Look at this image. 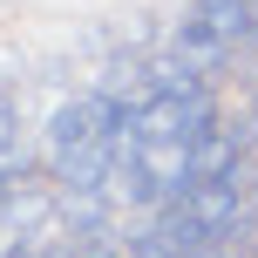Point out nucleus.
I'll return each mask as SVG.
<instances>
[{"mask_svg":"<svg viewBox=\"0 0 258 258\" xmlns=\"http://www.w3.org/2000/svg\"><path fill=\"white\" fill-rule=\"evenodd\" d=\"M224 183H231L238 211H251V218H258V156H238V170H231Z\"/></svg>","mask_w":258,"mask_h":258,"instance_id":"10","label":"nucleus"},{"mask_svg":"<svg viewBox=\"0 0 258 258\" xmlns=\"http://www.w3.org/2000/svg\"><path fill=\"white\" fill-rule=\"evenodd\" d=\"M170 54H177V61L190 68L197 82H211V89H218V75L231 68V48H224V41L211 34V27H197L190 14H183V21L170 27Z\"/></svg>","mask_w":258,"mask_h":258,"instance_id":"1","label":"nucleus"},{"mask_svg":"<svg viewBox=\"0 0 258 258\" xmlns=\"http://www.w3.org/2000/svg\"><path fill=\"white\" fill-rule=\"evenodd\" d=\"M75 258H122V245H75Z\"/></svg>","mask_w":258,"mask_h":258,"instance_id":"15","label":"nucleus"},{"mask_svg":"<svg viewBox=\"0 0 258 258\" xmlns=\"http://www.w3.org/2000/svg\"><path fill=\"white\" fill-rule=\"evenodd\" d=\"M122 258H170V251L156 245V231L143 224V231H129V238H122Z\"/></svg>","mask_w":258,"mask_h":258,"instance_id":"11","label":"nucleus"},{"mask_svg":"<svg viewBox=\"0 0 258 258\" xmlns=\"http://www.w3.org/2000/svg\"><path fill=\"white\" fill-rule=\"evenodd\" d=\"M7 136H21V109H14V95L0 89V143H7Z\"/></svg>","mask_w":258,"mask_h":258,"instance_id":"13","label":"nucleus"},{"mask_svg":"<svg viewBox=\"0 0 258 258\" xmlns=\"http://www.w3.org/2000/svg\"><path fill=\"white\" fill-rule=\"evenodd\" d=\"M136 136L143 143H183V95H143L136 102Z\"/></svg>","mask_w":258,"mask_h":258,"instance_id":"6","label":"nucleus"},{"mask_svg":"<svg viewBox=\"0 0 258 258\" xmlns=\"http://www.w3.org/2000/svg\"><path fill=\"white\" fill-rule=\"evenodd\" d=\"M238 156H245V150H238V143L224 136V122H218L211 136L190 143V177H197V183H224V177L238 170Z\"/></svg>","mask_w":258,"mask_h":258,"instance_id":"8","label":"nucleus"},{"mask_svg":"<svg viewBox=\"0 0 258 258\" xmlns=\"http://www.w3.org/2000/svg\"><path fill=\"white\" fill-rule=\"evenodd\" d=\"M183 211H190L197 224H204L211 238H224L238 224V197H231V183H190V197H183Z\"/></svg>","mask_w":258,"mask_h":258,"instance_id":"7","label":"nucleus"},{"mask_svg":"<svg viewBox=\"0 0 258 258\" xmlns=\"http://www.w3.org/2000/svg\"><path fill=\"white\" fill-rule=\"evenodd\" d=\"M190 21L197 27H211V34H218L224 41V48H258V7H251V0H190Z\"/></svg>","mask_w":258,"mask_h":258,"instance_id":"2","label":"nucleus"},{"mask_svg":"<svg viewBox=\"0 0 258 258\" xmlns=\"http://www.w3.org/2000/svg\"><path fill=\"white\" fill-rule=\"evenodd\" d=\"M82 143H95V116H89V95H68L48 116V156H68V150H82Z\"/></svg>","mask_w":258,"mask_h":258,"instance_id":"5","label":"nucleus"},{"mask_svg":"<svg viewBox=\"0 0 258 258\" xmlns=\"http://www.w3.org/2000/svg\"><path fill=\"white\" fill-rule=\"evenodd\" d=\"M109 163H116V143L95 136V143H82L68 156H48V177H54V190H102Z\"/></svg>","mask_w":258,"mask_h":258,"instance_id":"3","label":"nucleus"},{"mask_svg":"<svg viewBox=\"0 0 258 258\" xmlns=\"http://www.w3.org/2000/svg\"><path fill=\"white\" fill-rule=\"evenodd\" d=\"M251 116H258V95H251Z\"/></svg>","mask_w":258,"mask_h":258,"instance_id":"17","label":"nucleus"},{"mask_svg":"<svg viewBox=\"0 0 258 258\" xmlns=\"http://www.w3.org/2000/svg\"><path fill=\"white\" fill-rule=\"evenodd\" d=\"M34 258H75V238H41Z\"/></svg>","mask_w":258,"mask_h":258,"instance_id":"14","label":"nucleus"},{"mask_svg":"<svg viewBox=\"0 0 258 258\" xmlns=\"http://www.w3.org/2000/svg\"><path fill=\"white\" fill-rule=\"evenodd\" d=\"M224 136H231L238 150L251 156V150H258V116H231V122H224Z\"/></svg>","mask_w":258,"mask_h":258,"instance_id":"12","label":"nucleus"},{"mask_svg":"<svg viewBox=\"0 0 258 258\" xmlns=\"http://www.w3.org/2000/svg\"><path fill=\"white\" fill-rule=\"evenodd\" d=\"M0 258H34V245H27V238H7V245H0Z\"/></svg>","mask_w":258,"mask_h":258,"instance_id":"16","label":"nucleus"},{"mask_svg":"<svg viewBox=\"0 0 258 258\" xmlns=\"http://www.w3.org/2000/svg\"><path fill=\"white\" fill-rule=\"evenodd\" d=\"M27 170H34V143H27V136H7V143H0V183L14 190V183H27Z\"/></svg>","mask_w":258,"mask_h":258,"instance_id":"9","label":"nucleus"},{"mask_svg":"<svg viewBox=\"0 0 258 258\" xmlns=\"http://www.w3.org/2000/svg\"><path fill=\"white\" fill-rule=\"evenodd\" d=\"M150 231H156V245H163L170 258H211V251H218V238H211L183 204H163V211L150 218Z\"/></svg>","mask_w":258,"mask_h":258,"instance_id":"4","label":"nucleus"}]
</instances>
